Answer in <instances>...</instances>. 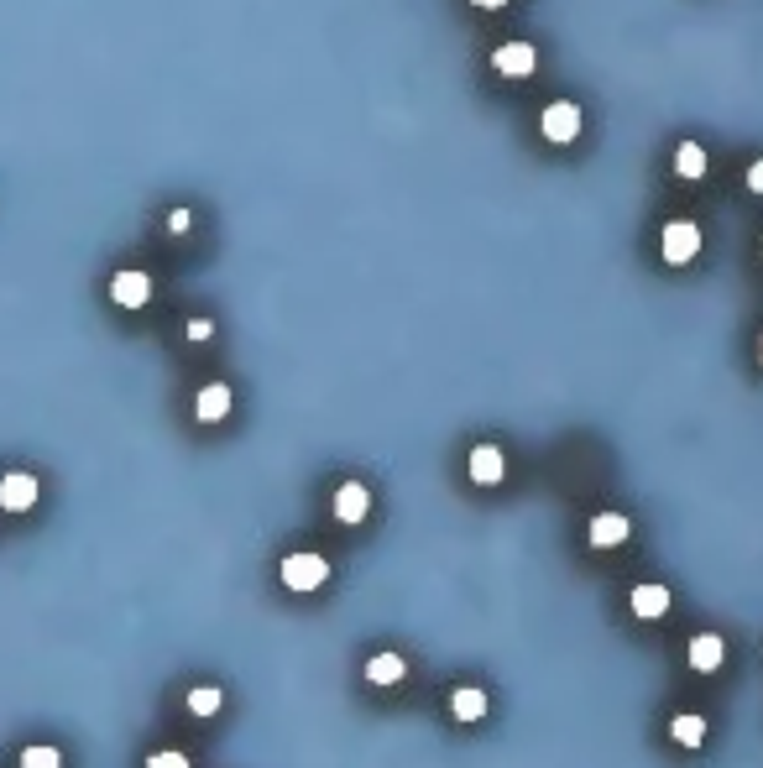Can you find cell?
Returning <instances> with one entry per match:
<instances>
[{
  "instance_id": "6da1fadb",
  "label": "cell",
  "mask_w": 763,
  "mask_h": 768,
  "mask_svg": "<svg viewBox=\"0 0 763 768\" xmlns=\"http://www.w3.org/2000/svg\"><path fill=\"white\" fill-rule=\"evenodd\" d=\"M330 580V565H325V554H288L283 560V586L288 591H319Z\"/></svg>"
},
{
  "instance_id": "7a4b0ae2",
  "label": "cell",
  "mask_w": 763,
  "mask_h": 768,
  "mask_svg": "<svg viewBox=\"0 0 763 768\" xmlns=\"http://www.w3.org/2000/svg\"><path fill=\"white\" fill-rule=\"evenodd\" d=\"M37 476L32 471H6V481H0V507L6 512H27V507H37Z\"/></svg>"
},
{
  "instance_id": "3957f363",
  "label": "cell",
  "mask_w": 763,
  "mask_h": 768,
  "mask_svg": "<svg viewBox=\"0 0 763 768\" xmlns=\"http://www.w3.org/2000/svg\"><path fill=\"white\" fill-rule=\"evenodd\" d=\"M701 251V230L690 220H669L664 225V262H690Z\"/></svg>"
},
{
  "instance_id": "277c9868",
  "label": "cell",
  "mask_w": 763,
  "mask_h": 768,
  "mask_svg": "<svg viewBox=\"0 0 763 768\" xmlns=\"http://www.w3.org/2000/svg\"><path fill=\"white\" fill-rule=\"evenodd\" d=\"M586 539H591L596 549H617V544L633 539V523L622 518V512H596L591 528H586Z\"/></svg>"
},
{
  "instance_id": "5b68a950",
  "label": "cell",
  "mask_w": 763,
  "mask_h": 768,
  "mask_svg": "<svg viewBox=\"0 0 763 768\" xmlns=\"http://www.w3.org/2000/svg\"><path fill=\"white\" fill-rule=\"evenodd\" d=\"M366 512H372V492H366L361 481H340L335 486V518L340 523H366Z\"/></svg>"
},
{
  "instance_id": "8992f818",
  "label": "cell",
  "mask_w": 763,
  "mask_h": 768,
  "mask_svg": "<svg viewBox=\"0 0 763 768\" xmlns=\"http://www.w3.org/2000/svg\"><path fill=\"white\" fill-rule=\"evenodd\" d=\"M544 136L549 142H575V136H581V110H575L570 100H554L544 110Z\"/></svg>"
},
{
  "instance_id": "52a82bcc",
  "label": "cell",
  "mask_w": 763,
  "mask_h": 768,
  "mask_svg": "<svg viewBox=\"0 0 763 768\" xmlns=\"http://www.w3.org/2000/svg\"><path fill=\"white\" fill-rule=\"evenodd\" d=\"M534 48H528V42H502V48L492 53V68L497 74H507V79H528L534 74Z\"/></svg>"
},
{
  "instance_id": "ba28073f",
  "label": "cell",
  "mask_w": 763,
  "mask_h": 768,
  "mask_svg": "<svg viewBox=\"0 0 763 768\" xmlns=\"http://www.w3.org/2000/svg\"><path fill=\"white\" fill-rule=\"evenodd\" d=\"M110 298H115L121 309H142L147 298H152L147 272H115V277H110Z\"/></svg>"
},
{
  "instance_id": "9c48e42d",
  "label": "cell",
  "mask_w": 763,
  "mask_h": 768,
  "mask_svg": "<svg viewBox=\"0 0 763 768\" xmlns=\"http://www.w3.org/2000/svg\"><path fill=\"white\" fill-rule=\"evenodd\" d=\"M690 669L696 674H711V669H722V659H727V643L716 638V633H701V638H690Z\"/></svg>"
},
{
  "instance_id": "30bf717a",
  "label": "cell",
  "mask_w": 763,
  "mask_h": 768,
  "mask_svg": "<svg viewBox=\"0 0 763 768\" xmlns=\"http://www.w3.org/2000/svg\"><path fill=\"white\" fill-rule=\"evenodd\" d=\"M669 601H675V596H669V586H654V580H649V586H633V617L654 622V617L669 612Z\"/></svg>"
},
{
  "instance_id": "8fae6325",
  "label": "cell",
  "mask_w": 763,
  "mask_h": 768,
  "mask_svg": "<svg viewBox=\"0 0 763 768\" xmlns=\"http://www.w3.org/2000/svg\"><path fill=\"white\" fill-rule=\"evenodd\" d=\"M502 471H507V460H502V450H497V445H476V450H471V481H481V486H497V481H502Z\"/></svg>"
},
{
  "instance_id": "7c38bea8",
  "label": "cell",
  "mask_w": 763,
  "mask_h": 768,
  "mask_svg": "<svg viewBox=\"0 0 763 768\" xmlns=\"http://www.w3.org/2000/svg\"><path fill=\"white\" fill-rule=\"evenodd\" d=\"M403 674H408L403 654H372V659H366V680H372V685H382V690L403 685Z\"/></svg>"
},
{
  "instance_id": "4fadbf2b",
  "label": "cell",
  "mask_w": 763,
  "mask_h": 768,
  "mask_svg": "<svg viewBox=\"0 0 763 768\" xmlns=\"http://www.w3.org/2000/svg\"><path fill=\"white\" fill-rule=\"evenodd\" d=\"M194 413H199V424H220V418L230 413V387H225V382H210V387L199 392Z\"/></svg>"
},
{
  "instance_id": "5bb4252c",
  "label": "cell",
  "mask_w": 763,
  "mask_h": 768,
  "mask_svg": "<svg viewBox=\"0 0 763 768\" xmlns=\"http://www.w3.org/2000/svg\"><path fill=\"white\" fill-rule=\"evenodd\" d=\"M450 711H455V721H481L487 716V695H481L476 685H460L450 695Z\"/></svg>"
},
{
  "instance_id": "9a60e30c",
  "label": "cell",
  "mask_w": 763,
  "mask_h": 768,
  "mask_svg": "<svg viewBox=\"0 0 763 768\" xmlns=\"http://www.w3.org/2000/svg\"><path fill=\"white\" fill-rule=\"evenodd\" d=\"M669 737H675L680 748H701V742H706V721H701L696 711H685V716L669 721Z\"/></svg>"
},
{
  "instance_id": "2e32d148",
  "label": "cell",
  "mask_w": 763,
  "mask_h": 768,
  "mask_svg": "<svg viewBox=\"0 0 763 768\" xmlns=\"http://www.w3.org/2000/svg\"><path fill=\"white\" fill-rule=\"evenodd\" d=\"M675 173H680V178H701V173H706V152H701L696 142H685V147L675 152Z\"/></svg>"
},
{
  "instance_id": "e0dca14e",
  "label": "cell",
  "mask_w": 763,
  "mask_h": 768,
  "mask_svg": "<svg viewBox=\"0 0 763 768\" xmlns=\"http://www.w3.org/2000/svg\"><path fill=\"white\" fill-rule=\"evenodd\" d=\"M220 706H225V695H220L215 685H199V690H189V711H194V716H215Z\"/></svg>"
},
{
  "instance_id": "ac0fdd59",
  "label": "cell",
  "mask_w": 763,
  "mask_h": 768,
  "mask_svg": "<svg viewBox=\"0 0 763 768\" xmlns=\"http://www.w3.org/2000/svg\"><path fill=\"white\" fill-rule=\"evenodd\" d=\"M21 768H63V753L58 748H27L21 753Z\"/></svg>"
},
{
  "instance_id": "d6986e66",
  "label": "cell",
  "mask_w": 763,
  "mask_h": 768,
  "mask_svg": "<svg viewBox=\"0 0 763 768\" xmlns=\"http://www.w3.org/2000/svg\"><path fill=\"white\" fill-rule=\"evenodd\" d=\"M147 768H194V763L183 758L178 748H163V753H152V758H147Z\"/></svg>"
},
{
  "instance_id": "ffe728a7",
  "label": "cell",
  "mask_w": 763,
  "mask_h": 768,
  "mask_svg": "<svg viewBox=\"0 0 763 768\" xmlns=\"http://www.w3.org/2000/svg\"><path fill=\"white\" fill-rule=\"evenodd\" d=\"M210 335H215L210 319H189V340H210Z\"/></svg>"
},
{
  "instance_id": "44dd1931",
  "label": "cell",
  "mask_w": 763,
  "mask_h": 768,
  "mask_svg": "<svg viewBox=\"0 0 763 768\" xmlns=\"http://www.w3.org/2000/svg\"><path fill=\"white\" fill-rule=\"evenodd\" d=\"M168 230H173V236H183V230H189V209H173V215H168Z\"/></svg>"
},
{
  "instance_id": "7402d4cb",
  "label": "cell",
  "mask_w": 763,
  "mask_h": 768,
  "mask_svg": "<svg viewBox=\"0 0 763 768\" xmlns=\"http://www.w3.org/2000/svg\"><path fill=\"white\" fill-rule=\"evenodd\" d=\"M748 189H753V194H763V157L748 168Z\"/></svg>"
},
{
  "instance_id": "603a6c76",
  "label": "cell",
  "mask_w": 763,
  "mask_h": 768,
  "mask_svg": "<svg viewBox=\"0 0 763 768\" xmlns=\"http://www.w3.org/2000/svg\"><path fill=\"white\" fill-rule=\"evenodd\" d=\"M476 6H487V11H492V6H507V0H476Z\"/></svg>"
},
{
  "instance_id": "cb8c5ba5",
  "label": "cell",
  "mask_w": 763,
  "mask_h": 768,
  "mask_svg": "<svg viewBox=\"0 0 763 768\" xmlns=\"http://www.w3.org/2000/svg\"><path fill=\"white\" fill-rule=\"evenodd\" d=\"M758 361H763V340H758Z\"/></svg>"
}]
</instances>
